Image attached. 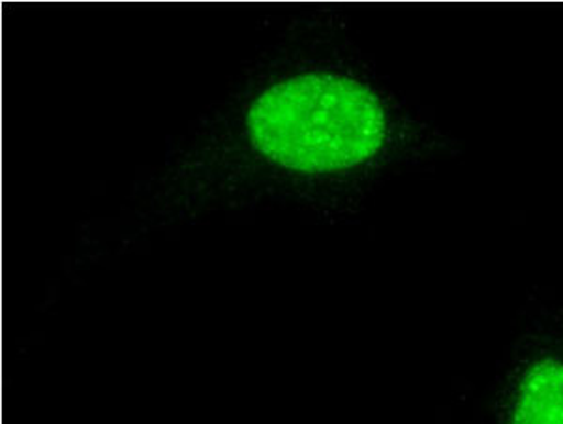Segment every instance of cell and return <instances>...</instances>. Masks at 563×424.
Wrapping results in <instances>:
<instances>
[{"instance_id":"6da1fadb","label":"cell","mask_w":563,"mask_h":424,"mask_svg":"<svg viewBox=\"0 0 563 424\" xmlns=\"http://www.w3.org/2000/svg\"><path fill=\"white\" fill-rule=\"evenodd\" d=\"M252 145L301 174L355 168L384 147L385 111L365 85L308 74L265 90L249 111Z\"/></svg>"},{"instance_id":"7a4b0ae2","label":"cell","mask_w":563,"mask_h":424,"mask_svg":"<svg viewBox=\"0 0 563 424\" xmlns=\"http://www.w3.org/2000/svg\"><path fill=\"white\" fill-rule=\"evenodd\" d=\"M511 424H563V362H533L519 387Z\"/></svg>"}]
</instances>
